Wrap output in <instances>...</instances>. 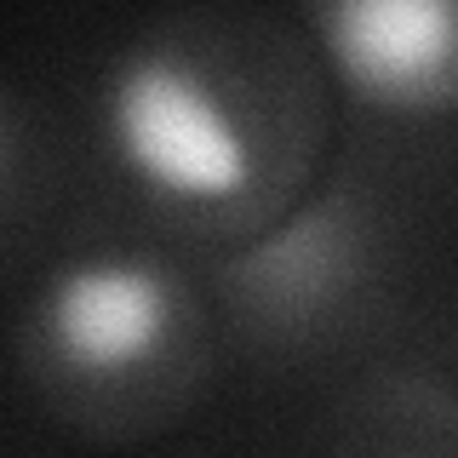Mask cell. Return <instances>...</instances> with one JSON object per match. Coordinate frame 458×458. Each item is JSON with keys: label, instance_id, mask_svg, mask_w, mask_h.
I'll list each match as a JSON object with an SVG mask.
<instances>
[{"label": "cell", "instance_id": "1", "mask_svg": "<svg viewBox=\"0 0 458 458\" xmlns=\"http://www.w3.org/2000/svg\"><path fill=\"white\" fill-rule=\"evenodd\" d=\"M104 132L126 178L178 207H229L258 183V143L195 57L126 52L104 81Z\"/></svg>", "mask_w": 458, "mask_h": 458}, {"label": "cell", "instance_id": "2", "mask_svg": "<svg viewBox=\"0 0 458 458\" xmlns=\"http://www.w3.org/2000/svg\"><path fill=\"white\" fill-rule=\"evenodd\" d=\"M321 52L372 109H429L458 86V0H321Z\"/></svg>", "mask_w": 458, "mask_h": 458}, {"label": "cell", "instance_id": "3", "mask_svg": "<svg viewBox=\"0 0 458 458\" xmlns=\"http://www.w3.org/2000/svg\"><path fill=\"white\" fill-rule=\"evenodd\" d=\"M40 333L81 378H126L172 338V281L143 258H81L40 298Z\"/></svg>", "mask_w": 458, "mask_h": 458}]
</instances>
